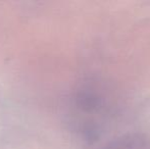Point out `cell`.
Returning <instances> with one entry per match:
<instances>
[{"label": "cell", "mask_w": 150, "mask_h": 149, "mask_svg": "<svg viewBox=\"0 0 150 149\" xmlns=\"http://www.w3.org/2000/svg\"><path fill=\"white\" fill-rule=\"evenodd\" d=\"M103 149H150V139L145 134L131 133L113 140Z\"/></svg>", "instance_id": "1"}]
</instances>
